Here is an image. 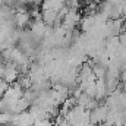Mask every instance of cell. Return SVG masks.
Masks as SVG:
<instances>
[{
  "label": "cell",
  "mask_w": 126,
  "mask_h": 126,
  "mask_svg": "<svg viewBox=\"0 0 126 126\" xmlns=\"http://www.w3.org/2000/svg\"><path fill=\"white\" fill-rule=\"evenodd\" d=\"M107 114H109V107L104 106V104L97 106L95 109L90 110V122H91V125H98V123L106 122Z\"/></svg>",
  "instance_id": "1"
},
{
  "label": "cell",
  "mask_w": 126,
  "mask_h": 126,
  "mask_svg": "<svg viewBox=\"0 0 126 126\" xmlns=\"http://www.w3.org/2000/svg\"><path fill=\"white\" fill-rule=\"evenodd\" d=\"M32 126H54V123H53L51 119L46 117V119H37V120H34Z\"/></svg>",
  "instance_id": "2"
}]
</instances>
